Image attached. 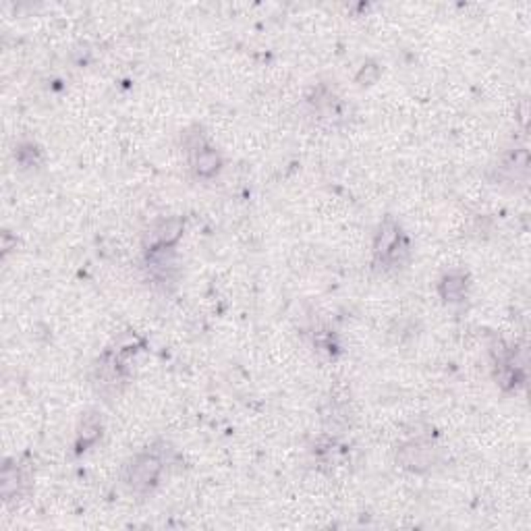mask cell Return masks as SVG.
<instances>
[{"instance_id":"cell-5","label":"cell","mask_w":531,"mask_h":531,"mask_svg":"<svg viewBox=\"0 0 531 531\" xmlns=\"http://www.w3.org/2000/svg\"><path fill=\"white\" fill-rule=\"evenodd\" d=\"M84 446H88V444H91L102 432H100V426H98V421H86L84 424Z\"/></svg>"},{"instance_id":"cell-4","label":"cell","mask_w":531,"mask_h":531,"mask_svg":"<svg viewBox=\"0 0 531 531\" xmlns=\"http://www.w3.org/2000/svg\"><path fill=\"white\" fill-rule=\"evenodd\" d=\"M465 278L457 272L448 274L440 284V291H442V297L446 301H459L465 293Z\"/></svg>"},{"instance_id":"cell-3","label":"cell","mask_w":531,"mask_h":531,"mask_svg":"<svg viewBox=\"0 0 531 531\" xmlns=\"http://www.w3.org/2000/svg\"><path fill=\"white\" fill-rule=\"evenodd\" d=\"M195 173L199 175V177H212V175H216L218 173V169H221V156L214 152V150H210V148H199L197 150V154H195Z\"/></svg>"},{"instance_id":"cell-2","label":"cell","mask_w":531,"mask_h":531,"mask_svg":"<svg viewBox=\"0 0 531 531\" xmlns=\"http://www.w3.org/2000/svg\"><path fill=\"white\" fill-rule=\"evenodd\" d=\"M405 251H407V245L402 241L398 224L386 221L376 235V256L388 264H397L400 260V254H405Z\"/></svg>"},{"instance_id":"cell-1","label":"cell","mask_w":531,"mask_h":531,"mask_svg":"<svg viewBox=\"0 0 531 531\" xmlns=\"http://www.w3.org/2000/svg\"><path fill=\"white\" fill-rule=\"evenodd\" d=\"M160 471H162V463L158 457L150 452L137 454L131 461V465L127 467V484L137 494H148L158 484Z\"/></svg>"}]
</instances>
